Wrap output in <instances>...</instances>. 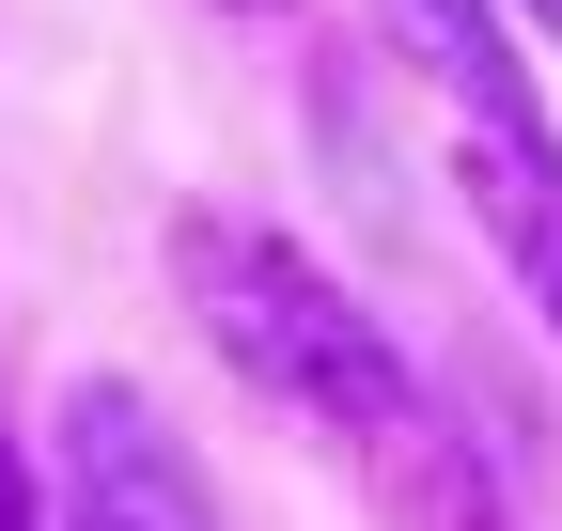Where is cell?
<instances>
[{"mask_svg":"<svg viewBox=\"0 0 562 531\" xmlns=\"http://www.w3.org/2000/svg\"><path fill=\"white\" fill-rule=\"evenodd\" d=\"M172 297H188L203 344H220V375L250 391V407H281L297 438L360 453V470H422V453H438L422 375L391 360V328L344 297L281 219H250V204H172Z\"/></svg>","mask_w":562,"mask_h":531,"instance_id":"6da1fadb","label":"cell"},{"mask_svg":"<svg viewBox=\"0 0 562 531\" xmlns=\"http://www.w3.org/2000/svg\"><path fill=\"white\" fill-rule=\"evenodd\" d=\"M375 47L406 63V94L438 110V172H453L469 235L501 250V282L531 297V328L562 344V125L531 94L516 32L484 16V0H375Z\"/></svg>","mask_w":562,"mask_h":531,"instance_id":"7a4b0ae2","label":"cell"},{"mask_svg":"<svg viewBox=\"0 0 562 531\" xmlns=\"http://www.w3.org/2000/svg\"><path fill=\"white\" fill-rule=\"evenodd\" d=\"M47 531H220V500L125 375H79L47 422Z\"/></svg>","mask_w":562,"mask_h":531,"instance_id":"3957f363","label":"cell"},{"mask_svg":"<svg viewBox=\"0 0 562 531\" xmlns=\"http://www.w3.org/2000/svg\"><path fill=\"white\" fill-rule=\"evenodd\" d=\"M220 16H250V32H266V16H297V0H220Z\"/></svg>","mask_w":562,"mask_h":531,"instance_id":"277c9868","label":"cell"},{"mask_svg":"<svg viewBox=\"0 0 562 531\" xmlns=\"http://www.w3.org/2000/svg\"><path fill=\"white\" fill-rule=\"evenodd\" d=\"M516 16H531V32H547V47H562V0H516Z\"/></svg>","mask_w":562,"mask_h":531,"instance_id":"5b68a950","label":"cell"}]
</instances>
